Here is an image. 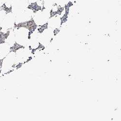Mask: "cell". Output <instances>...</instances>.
<instances>
[{
    "label": "cell",
    "mask_w": 121,
    "mask_h": 121,
    "mask_svg": "<svg viewBox=\"0 0 121 121\" xmlns=\"http://www.w3.org/2000/svg\"><path fill=\"white\" fill-rule=\"evenodd\" d=\"M42 1L44 7L49 10L52 9L57 4V0H42Z\"/></svg>",
    "instance_id": "1"
},
{
    "label": "cell",
    "mask_w": 121,
    "mask_h": 121,
    "mask_svg": "<svg viewBox=\"0 0 121 121\" xmlns=\"http://www.w3.org/2000/svg\"><path fill=\"white\" fill-rule=\"evenodd\" d=\"M71 0H57V4L60 6H65L71 2Z\"/></svg>",
    "instance_id": "2"
},
{
    "label": "cell",
    "mask_w": 121,
    "mask_h": 121,
    "mask_svg": "<svg viewBox=\"0 0 121 121\" xmlns=\"http://www.w3.org/2000/svg\"><path fill=\"white\" fill-rule=\"evenodd\" d=\"M38 1H39V0H30V2H31V3H35L38 2Z\"/></svg>",
    "instance_id": "3"
}]
</instances>
